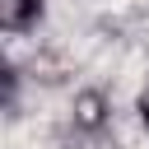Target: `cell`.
Wrapping results in <instances>:
<instances>
[{"label":"cell","mask_w":149,"mask_h":149,"mask_svg":"<svg viewBox=\"0 0 149 149\" xmlns=\"http://www.w3.org/2000/svg\"><path fill=\"white\" fill-rule=\"evenodd\" d=\"M74 126H84V130H102L107 126V98L98 88H84L74 98Z\"/></svg>","instance_id":"cell-2"},{"label":"cell","mask_w":149,"mask_h":149,"mask_svg":"<svg viewBox=\"0 0 149 149\" xmlns=\"http://www.w3.org/2000/svg\"><path fill=\"white\" fill-rule=\"evenodd\" d=\"M140 121H144V126H149V88H144V93H140Z\"/></svg>","instance_id":"cell-3"},{"label":"cell","mask_w":149,"mask_h":149,"mask_svg":"<svg viewBox=\"0 0 149 149\" xmlns=\"http://www.w3.org/2000/svg\"><path fill=\"white\" fill-rule=\"evenodd\" d=\"M42 0H0V23H5V33H28V28H37V19H42Z\"/></svg>","instance_id":"cell-1"}]
</instances>
